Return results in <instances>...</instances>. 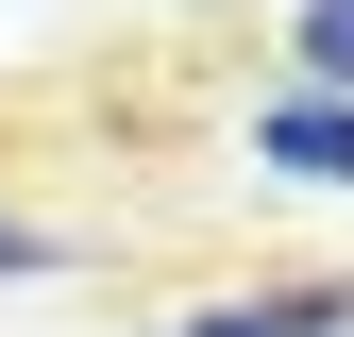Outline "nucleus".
<instances>
[{
	"mask_svg": "<svg viewBox=\"0 0 354 337\" xmlns=\"http://www.w3.org/2000/svg\"><path fill=\"white\" fill-rule=\"evenodd\" d=\"M253 152L304 168V186H354V102H270V118H253Z\"/></svg>",
	"mask_w": 354,
	"mask_h": 337,
	"instance_id": "obj_1",
	"label": "nucleus"
},
{
	"mask_svg": "<svg viewBox=\"0 0 354 337\" xmlns=\"http://www.w3.org/2000/svg\"><path fill=\"white\" fill-rule=\"evenodd\" d=\"M337 320H354V287H287V304H219L186 337H337Z\"/></svg>",
	"mask_w": 354,
	"mask_h": 337,
	"instance_id": "obj_2",
	"label": "nucleus"
},
{
	"mask_svg": "<svg viewBox=\"0 0 354 337\" xmlns=\"http://www.w3.org/2000/svg\"><path fill=\"white\" fill-rule=\"evenodd\" d=\"M287 51H304V84H321V102H354V0H304Z\"/></svg>",
	"mask_w": 354,
	"mask_h": 337,
	"instance_id": "obj_3",
	"label": "nucleus"
},
{
	"mask_svg": "<svg viewBox=\"0 0 354 337\" xmlns=\"http://www.w3.org/2000/svg\"><path fill=\"white\" fill-rule=\"evenodd\" d=\"M0 253H34V236H17V220H0Z\"/></svg>",
	"mask_w": 354,
	"mask_h": 337,
	"instance_id": "obj_4",
	"label": "nucleus"
},
{
	"mask_svg": "<svg viewBox=\"0 0 354 337\" xmlns=\"http://www.w3.org/2000/svg\"><path fill=\"white\" fill-rule=\"evenodd\" d=\"M337 337H354V320H337Z\"/></svg>",
	"mask_w": 354,
	"mask_h": 337,
	"instance_id": "obj_5",
	"label": "nucleus"
}]
</instances>
